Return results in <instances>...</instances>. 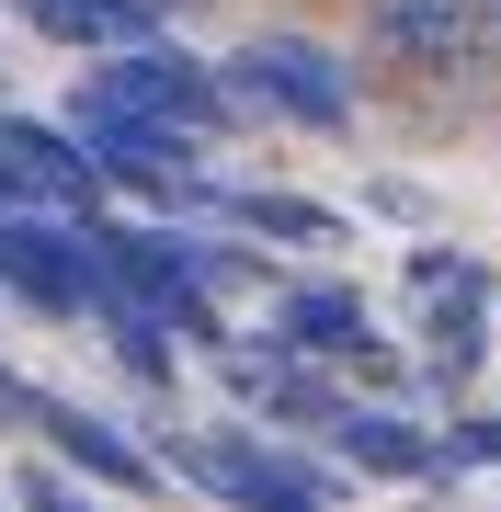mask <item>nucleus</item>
I'll return each instance as SVG.
<instances>
[{"label":"nucleus","mask_w":501,"mask_h":512,"mask_svg":"<svg viewBox=\"0 0 501 512\" xmlns=\"http://www.w3.org/2000/svg\"><path fill=\"white\" fill-rule=\"evenodd\" d=\"M365 57L422 92H490L501 80V12L490 0H365Z\"/></svg>","instance_id":"nucleus-1"},{"label":"nucleus","mask_w":501,"mask_h":512,"mask_svg":"<svg viewBox=\"0 0 501 512\" xmlns=\"http://www.w3.org/2000/svg\"><path fill=\"white\" fill-rule=\"evenodd\" d=\"M228 92H240V114H262V126H297V137H342L353 114H365L353 57H331L319 35H251L240 57H228Z\"/></svg>","instance_id":"nucleus-2"},{"label":"nucleus","mask_w":501,"mask_h":512,"mask_svg":"<svg viewBox=\"0 0 501 512\" xmlns=\"http://www.w3.org/2000/svg\"><path fill=\"white\" fill-rule=\"evenodd\" d=\"M0 296H23L35 319H103L92 228L57 217V205H23V217H0Z\"/></svg>","instance_id":"nucleus-3"},{"label":"nucleus","mask_w":501,"mask_h":512,"mask_svg":"<svg viewBox=\"0 0 501 512\" xmlns=\"http://www.w3.org/2000/svg\"><path fill=\"white\" fill-rule=\"evenodd\" d=\"M0 148H12L23 183H35V205H57V217H103L114 171H103V148L80 137L69 114H0Z\"/></svg>","instance_id":"nucleus-4"},{"label":"nucleus","mask_w":501,"mask_h":512,"mask_svg":"<svg viewBox=\"0 0 501 512\" xmlns=\"http://www.w3.org/2000/svg\"><path fill=\"white\" fill-rule=\"evenodd\" d=\"M217 217L262 239V251H342V205H319V194H274V183H217Z\"/></svg>","instance_id":"nucleus-5"},{"label":"nucleus","mask_w":501,"mask_h":512,"mask_svg":"<svg viewBox=\"0 0 501 512\" xmlns=\"http://www.w3.org/2000/svg\"><path fill=\"white\" fill-rule=\"evenodd\" d=\"M331 444H342V467L353 478H445V433H422V421H399L388 399H353L342 421H331Z\"/></svg>","instance_id":"nucleus-6"},{"label":"nucleus","mask_w":501,"mask_h":512,"mask_svg":"<svg viewBox=\"0 0 501 512\" xmlns=\"http://www.w3.org/2000/svg\"><path fill=\"white\" fill-rule=\"evenodd\" d=\"M262 330H274V342L297 353V365H342V353L365 342L376 319H365V296H353V285H285Z\"/></svg>","instance_id":"nucleus-7"},{"label":"nucleus","mask_w":501,"mask_h":512,"mask_svg":"<svg viewBox=\"0 0 501 512\" xmlns=\"http://www.w3.org/2000/svg\"><path fill=\"white\" fill-rule=\"evenodd\" d=\"M35 35H57L69 57H126V46H160V0H23Z\"/></svg>","instance_id":"nucleus-8"},{"label":"nucleus","mask_w":501,"mask_h":512,"mask_svg":"<svg viewBox=\"0 0 501 512\" xmlns=\"http://www.w3.org/2000/svg\"><path fill=\"white\" fill-rule=\"evenodd\" d=\"M103 342H114V365H126L137 387H171V376H183V330H171L160 308H126V296H103Z\"/></svg>","instance_id":"nucleus-9"},{"label":"nucleus","mask_w":501,"mask_h":512,"mask_svg":"<svg viewBox=\"0 0 501 512\" xmlns=\"http://www.w3.org/2000/svg\"><path fill=\"white\" fill-rule=\"evenodd\" d=\"M410 285H422L433 308H445V296H456V308H501V274L479 251H456V239H422V251H410Z\"/></svg>","instance_id":"nucleus-10"},{"label":"nucleus","mask_w":501,"mask_h":512,"mask_svg":"<svg viewBox=\"0 0 501 512\" xmlns=\"http://www.w3.org/2000/svg\"><path fill=\"white\" fill-rule=\"evenodd\" d=\"M433 387H467V376H479L490 365V308H456V296H445V308H433Z\"/></svg>","instance_id":"nucleus-11"},{"label":"nucleus","mask_w":501,"mask_h":512,"mask_svg":"<svg viewBox=\"0 0 501 512\" xmlns=\"http://www.w3.org/2000/svg\"><path fill=\"white\" fill-rule=\"evenodd\" d=\"M467 467L501 478V421H490V410H456V421H445V478H467Z\"/></svg>","instance_id":"nucleus-12"},{"label":"nucleus","mask_w":501,"mask_h":512,"mask_svg":"<svg viewBox=\"0 0 501 512\" xmlns=\"http://www.w3.org/2000/svg\"><path fill=\"white\" fill-rule=\"evenodd\" d=\"M23 512H103L92 490H80V467H23V490H12Z\"/></svg>","instance_id":"nucleus-13"},{"label":"nucleus","mask_w":501,"mask_h":512,"mask_svg":"<svg viewBox=\"0 0 501 512\" xmlns=\"http://www.w3.org/2000/svg\"><path fill=\"white\" fill-rule=\"evenodd\" d=\"M331 376H342V387H376V399H388V387H399V353H388V342L365 330V342H353V353H342Z\"/></svg>","instance_id":"nucleus-14"},{"label":"nucleus","mask_w":501,"mask_h":512,"mask_svg":"<svg viewBox=\"0 0 501 512\" xmlns=\"http://www.w3.org/2000/svg\"><path fill=\"white\" fill-rule=\"evenodd\" d=\"M23 205H35V183L12 171V148H0V217H23Z\"/></svg>","instance_id":"nucleus-15"},{"label":"nucleus","mask_w":501,"mask_h":512,"mask_svg":"<svg viewBox=\"0 0 501 512\" xmlns=\"http://www.w3.org/2000/svg\"><path fill=\"white\" fill-rule=\"evenodd\" d=\"M251 512H331V501H297V490H274V501H251Z\"/></svg>","instance_id":"nucleus-16"},{"label":"nucleus","mask_w":501,"mask_h":512,"mask_svg":"<svg viewBox=\"0 0 501 512\" xmlns=\"http://www.w3.org/2000/svg\"><path fill=\"white\" fill-rule=\"evenodd\" d=\"M160 12H194V0H160Z\"/></svg>","instance_id":"nucleus-17"}]
</instances>
